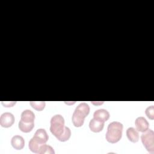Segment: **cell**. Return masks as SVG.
<instances>
[{
  "label": "cell",
  "instance_id": "16",
  "mask_svg": "<svg viewBox=\"0 0 154 154\" xmlns=\"http://www.w3.org/2000/svg\"><path fill=\"white\" fill-rule=\"evenodd\" d=\"M39 154H44V153H49V154H54L55 151L54 149L49 145H47L46 144H43L40 149L38 152Z\"/></svg>",
  "mask_w": 154,
  "mask_h": 154
},
{
  "label": "cell",
  "instance_id": "8",
  "mask_svg": "<svg viewBox=\"0 0 154 154\" xmlns=\"http://www.w3.org/2000/svg\"><path fill=\"white\" fill-rule=\"evenodd\" d=\"M11 144L16 150H21L25 146V140L20 135H14L11 138Z\"/></svg>",
  "mask_w": 154,
  "mask_h": 154
},
{
  "label": "cell",
  "instance_id": "19",
  "mask_svg": "<svg viewBox=\"0 0 154 154\" xmlns=\"http://www.w3.org/2000/svg\"><path fill=\"white\" fill-rule=\"evenodd\" d=\"M16 103V102H13V101H10V102H2V104L4 105V106L5 107H11L13 106L14 105H15V103Z\"/></svg>",
  "mask_w": 154,
  "mask_h": 154
},
{
  "label": "cell",
  "instance_id": "4",
  "mask_svg": "<svg viewBox=\"0 0 154 154\" xmlns=\"http://www.w3.org/2000/svg\"><path fill=\"white\" fill-rule=\"evenodd\" d=\"M141 140L146 149L153 154L154 153V132L152 129H147L141 135Z\"/></svg>",
  "mask_w": 154,
  "mask_h": 154
},
{
  "label": "cell",
  "instance_id": "14",
  "mask_svg": "<svg viewBox=\"0 0 154 154\" xmlns=\"http://www.w3.org/2000/svg\"><path fill=\"white\" fill-rule=\"evenodd\" d=\"M18 127L19 129L25 133L29 132L34 127V123H26L22 120H20L18 124Z\"/></svg>",
  "mask_w": 154,
  "mask_h": 154
},
{
  "label": "cell",
  "instance_id": "20",
  "mask_svg": "<svg viewBox=\"0 0 154 154\" xmlns=\"http://www.w3.org/2000/svg\"><path fill=\"white\" fill-rule=\"evenodd\" d=\"M91 103H93V104H94V105H100V104H102L103 103V102H91Z\"/></svg>",
  "mask_w": 154,
  "mask_h": 154
},
{
  "label": "cell",
  "instance_id": "1",
  "mask_svg": "<svg viewBox=\"0 0 154 154\" xmlns=\"http://www.w3.org/2000/svg\"><path fill=\"white\" fill-rule=\"evenodd\" d=\"M123 128L122 123L117 121L111 122L108 126L105 135L106 141L110 143H117L122 138Z\"/></svg>",
  "mask_w": 154,
  "mask_h": 154
},
{
  "label": "cell",
  "instance_id": "5",
  "mask_svg": "<svg viewBox=\"0 0 154 154\" xmlns=\"http://www.w3.org/2000/svg\"><path fill=\"white\" fill-rule=\"evenodd\" d=\"M15 118L11 112H6L1 114L0 117V125L4 128L11 127L14 123Z\"/></svg>",
  "mask_w": 154,
  "mask_h": 154
},
{
  "label": "cell",
  "instance_id": "13",
  "mask_svg": "<svg viewBox=\"0 0 154 154\" xmlns=\"http://www.w3.org/2000/svg\"><path fill=\"white\" fill-rule=\"evenodd\" d=\"M126 136L129 141L137 143L139 140V134L137 130L132 127L128 128L126 130Z\"/></svg>",
  "mask_w": 154,
  "mask_h": 154
},
{
  "label": "cell",
  "instance_id": "9",
  "mask_svg": "<svg viewBox=\"0 0 154 154\" xmlns=\"http://www.w3.org/2000/svg\"><path fill=\"white\" fill-rule=\"evenodd\" d=\"M104 127V122L92 119L89 122V128L93 132H99L102 131Z\"/></svg>",
  "mask_w": 154,
  "mask_h": 154
},
{
  "label": "cell",
  "instance_id": "3",
  "mask_svg": "<svg viewBox=\"0 0 154 154\" xmlns=\"http://www.w3.org/2000/svg\"><path fill=\"white\" fill-rule=\"evenodd\" d=\"M66 126L64 119L60 114H55L51 119V132L58 139L64 132Z\"/></svg>",
  "mask_w": 154,
  "mask_h": 154
},
{
  "label": "cell",
  "instance_id": "2",
  "mask_svg": "<svg viewBox=\"0 0 154 154\" xmlns=\"http://www.w3.org/2000/svg\"><path fill=\"white\" fill-rule=\"evenodd\" d=\"M90 112V106L85 102L79 103L75 108L72 117V121L75 127H81L83 125L84 119Z\"/></svg>",
  "mask_w": 154,
  "mask_h": 154
},
{
  "label": "cell",
  "instance_id": "18",
  "mask_svg": "<svg viewBox=\"0 0 154 154\" xmlns=\"http://www.w3.org/2000/svg\"><path fill=\"white\" fill-rule=\"evenodd\" d=\"M145 113L149 119L151 120H153L154 119V106L151 105L148 106L145 110Z\"/></svg>",
  "mask_w": 154,
  "mask_h": 154
},
{
  "label": "cell",
  "instance_id": "6",
  "mask_svg": "<svg viewBox=\"0 0 154 154\" xmlns=\"http://www.w3.org/2000/svg\"><path fill=\"white\" fill-rule=\"evenodd\" d=\"M135 125L138 131L143 132L149 129V123L144 117H138L135 121Z\"/></svg>",
  "mask_w": 154,
  "mask_h": 154
},
{
  "label": "cell",
  "instance_id": "15",
  "mask_svg": "<svg viewBox=\"0 0 154 154\" xmlns=\"http://www.w3.org/2000/svg\"><path fill=\"white\" fill-rule=\"evenodd\" d=\"M31 106L37 111H42L46 105L45 101H31L29 102Z\"/></svg>",
  "mask_w": 154,
  "mask_h": 154
},
{
  "label": "cell",
  "instance_id": "17",
  "mask_svg": "<svg viewBox=\"0 0 154 154\" xmlns=\"http://www.w3.org/2000/svg\"><path fill=\"white\" fill-rule=\"evenodd\" d=\"M70 136H71V131L69 128L66 126L64 132L57 140H58L60 141L64 142L68 140L70 138Z\"/></svg>",
  "mask_w": 154,
  "mask_h": 154
},
{
  "label": "cell",
  "instance_id": "10",
  "mask_svg": "<svg viewBox=\"0 0 154 154\" xmlns=\"http://www.w3.org/2000/svg\"><path fill=\"white\" fill-rule=\"evenodd\" d=\"M34 137L43 144H45L49 139V136L46 130L42 128L37 129V131L34 134Z\"/></svg>",
  "mask_w": 154,
  "mask_h": 154
},
{
  "label": "cell",
  "instance_id": "11",
  "mask_svg": "<svg viewBox=\"0 0 154 154\" xmlns=\"http://www.w3.org/2000/svg\"><path fill=\"white\" fill-rule=\"evenodd\" d=\"M46 144V143H45ZM44 144L43 143L39 141L37 139L34 138V137L29 140L28 143V147L29 150L35 153H38L40 147Z\"/></svg>",
  "mask_w": 154,
  "mask_h": 154
},
{
  "label": "cell",
  "instance_id": "7",
  "mask_svg": "<svg viewBox=\"0 0 154 154\" xmlns=\"http://www.w3.org/2000/svg\"><path fill=\"white\" fill-rule=\"evenodd\" d=\"M93 118L100 122H105L109 119V113L105 109H99L94 112Z\"/></svg>",
  "mask_w": 154,
  "mask_h": 154
},
{
  "label": "cell",
  "instance_id": "12",
  "mask_svg": "<svg viewBox=\"0 0 154 154\" xmlns=\"http://www.w3.org/2000/svg\"><path fill=\"white\" fill-rule=\"evenodd\" d=\"M20 120L26 123H34L35 114L30 109H25L21 113Z\"/></svg>",
  "mask_w": 154,
  "mask_h": 154
}]
</instances>
